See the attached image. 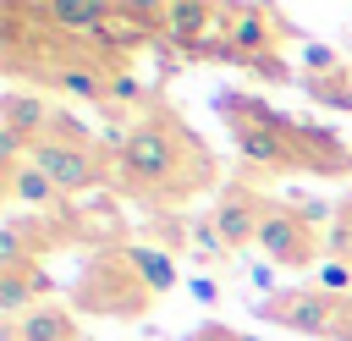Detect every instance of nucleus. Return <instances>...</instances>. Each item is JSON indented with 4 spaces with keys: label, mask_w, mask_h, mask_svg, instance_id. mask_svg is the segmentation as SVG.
I'll use <instances>...</instances> for the list:
<instances>
[{
    "label": "nucleus",
    "mask_w": 352,
    "mask_h": 341,
    "mask_svg": "<svg viewBox=\"0 0 352 341\" xmlns=\"http://www.w3.org/2000/svg\"><path fill=\"white\" fill-rule=\"evenodd\" d=\"M192 297H198V302H214V297H220V286H214L209 275H192Z\"/></svg>",
    "instance_id": "aec40b11"
},
{
    "label": "nucleus",
    "mask_w": 352,
    "mask_h": 341,
    "mask_svg": "<svg viewBox=\"0 0 352 341\" xmlns=\"http://www.w3.org/2000/svg\"><path fill=\"white\" fill-rule=\"evenodd\" d=\"M28 160H33L60 192H88V187L104 182V160H99V148L82 143V138H60V132H50L44 143H33Z\"/></svg>",
    "instance_id": "7ed1b4c3"
},
{
    "label": "nucleus",
    "mask_w": 352,
    "mask_h": 341,
    "mask_svg": "<svg viewBox=\"0 0 352 341\" xmlns=\"http://www.w3.org/2000/svg\"><path fill=\"white\" fill-rule=\"evenodd\" d=\"M104 72H110V66H88V60H66V66H55V72H50V82H55L60 94H72V99H88V104H104Z\"/></svg>",
    "instance_id": "ddd939ff"
},
{
    "label": "nucleus",
    "mask_w": 352,
    "mask_h": 341,
    "mask_svg": "<svg viewBox=\"0 0 352 341\" xmlns=\"http://www.w3.org/2000/svg\"><path fill=\"white\" fill-rule=\"evenodd\" d=\"M104 16H110V6H99V0H50L44 6V22L50 28L82 33V38H99L104 33Z\"/></svg>",
    "instance_id": "9d476101"
},
{
    "label": "nucleus",
    "mask_w": 352,
    "mask_h": 341,
    "mask_svg": "<svg viewBox=\"0 0 352 341\" xmlns=\"http://www.w3.org/2000/svg\"><path fill=\"white\" fill-rule=\"evenodd\" d=\"M11 341H77V324H72V314L38 302V308H28V314L11 324Z\"/></svg>",
    "instance_id": "f8f14e48"
},
{
    "label": "nucleus",
    "mask_w": 352,
    "mask_h": 341,
    "mask_svg": "<svg viewBox=\"0 0 352 341\" xmlns=\"http://www.w3.org/2000/svg\"><path fill=\"white\" fill-rule=\"evenodd\" d=\"M314 292H324V297H352V264L336 253V258H319V270H314Z\"/></svg>",
    "instance_id": "2eb2a0df"
},
{
    "label": "nucleus",
    "mask_w": 352,
    "mask_h": 341,
    "mask_svg": "<svg viewBox=\"0 0 352 341\" xmlns=\"http://www.w3.org/2000/svg\"><path fill=\"white\" fill-rule=\"evenodd\" d=\"M121 264L132 270V280H143L148 297L176 292V264L165 258V248H154V242H126V248H121Z\"/></svg>",
    "instance_id": "1a4fd4ad"
},
{
    "label": "nucleus",
    "mask_w": 352,
    "mask_h": 341,
    "mask_svg": "<svg viewBox=\"0 0 352 341\" xmlns=\"http://www.w3.org/2000/svg\"><path fill=\"white\" fill-rule=\"evenodd\" d=\"M264 209H270V198H258L248 187H220V198L209 209V226L220 231L226 248H253L258 242V226H264Z\"/></svg>",
    "instance_id": "423d86ee"
},
{
    "label": "nucleus",
    "mask_w": 352,
    "mask_h": 341,
    "mask_svg": "<svg viewBox=\"0 0 352 341\" xmlns=\"http://www.w3.org/2000/svg\"><path fill=\"white\" fill-rule=\"evenodd\" d=\"M204 176H209L204 148L170 116L132 121L126 138H121V148H116V182L126 192H192Z\"/></svg>",
    "instance_id": "f257e3e1"
},
{
    "label": "nucleus",
    "mask_w": 352,
    "mask_h": 341,
    "mask_svg": "<svg viewBox=\"0 0 352 341\" xmlns=\"http://www.w3.org/2000/svg\"><path fill=\"white\" fill-rule=\"evenodd\" d=\"M187 341H242V336H236V330H226V324H198Z\"/></svg>",
    "instance_id": "6ab92c4d"
},
{
    "label": "nucleus",
    "mask_w": 352,
    "mask_h": 341,
    "mask_svg": "<svg viewBox=\"0 0 352 341\" xmlns=\"http://www.w3.org/2000/svg\"><path fill=\"white\" fill-rule=\"evenodd\" d=\"M275 22L264 6H226V33L209 44V55H226V60H248V66H264L270 50H275Z\"/></svg>",
    "instance_id": "20e7f679"
},
{
    "label": "nucleus",
    "mask_w": 352,
    "mask_h": 341,
    "mask_svg": "<svg viewBox=\"0 0 352 341\" xmlns=\"http://www.w3.org/2000/svg\"><path fill=\"white\" fill-rule=\"evenodd\" d=\"M192 248H198V258H220L226 253V242H220V231L204 220V226H192Z\"/></svg>",
    "instance_id": "a211bd4d"
},
{
    "label": "nucleus",
    "mask_w": 352,
    "mask_h": 341,
    "mask_svg": "<svg viewBox=\"0 0 352 341\" xmlns=\"http://www.w3.org/2000/svg\"><path fill=\"white\" fill-rule=\"evenodd\" d=\"M264 314H270L275 324L297 330V336H330V330H336V297H324V292H314V286H302V292H280Z\"/></svg>",
    "instance_id": "0eeeda50"
},
{
    "label": "nucleus",
    "mask_w": 352,
    "mask_h": 341,
    "mask_svg": "<svg viewBox=\"0 0 352 341\" xmlns=\"http://www.w3.org/2000/svg\"><path fill=\"white\" fill-rule=\"evenodd\" d=\"M258 248H264V264H275V270H319V236L292 204H270L264 209Z\"/></svg>",
    "instance_id": "f03ea898"
},
{
    "label": "nucleus",
    "mask_w": 352,
    "mask_h": 341,
    "mask_svg": "<svg viewBox=\"0 0 352 341\" xmlns=\"http://www.w3.org/2000/svg\"><path fill=\"white\" fill-rule=\"evenodd\" d=\"M0 126L16 132L28 148L44 143L50 138V104H44V94H6L0 99Z\"/></svg>",
    "instance_id": "6e6552de"
},
{
    "label": "nucleus",
    "mask_w": 352,
    "mask_h": 341,
    "mask_svg": "<svg viewBox=\"0 0 352 341\" xmlns=\"http://www.w3.org/2000/svg\"><path fill=\"white\" fill-rule=\"evenodd\" d=\"M38 292H33V264L22 258V264H6V275H0V308L11 314V319H22V308L33 302Z\"/></svg>",
    "instance_id": "4468645a"
},
{
    "label": "nucleus",
    "mask_w": 352,
    "mask_h": 341,
    "mask_svg": "<svg viewBox=\"0 0 352 341\" xmlns=\"http://www.w3.org/2000/svg\"><path fill=\"white\" fill-rule=\"evenodd\" d=\"M6 192H11V204H28V209H60V198H66L33 160H22L16 170H6Z\"/></svg>",
    "instance_id": "9b49d317"
},
{
    "label": "nucleus",
    "mask_w": 352,
    "mask_h": 341,
    "mask_svg": "<svg viewBox=\"0 0 352 341\" xmlns=\"http://www.w3.org/2000/svg\"><path fill=\"white\" fill-rule=\"evenodd\" d=\"M341 226H352V214H346V220H341ZM341 258H346V264H352V248H346V253H341Z\"/></svg>",
    "instance_id": "4be33fe9"
},
{
    "label": "nucleus",
    "mask_w": 352,
    "mask_h": 341,
    "mask_svg": "<svg viewBox=\"0 0 352 341\" xmlns=\"http://www.w3.org/2000/svg\"><path fill=\"white\" fill-rule=\"evenodd\" d=\"M253 286H264V292H270V286H275V270H270V264H253Z\"/></svg>",
    "instance_id": "412c9836"
},
{
    "label": "nucleus",
    "mask_w": 352,
    "mask_h": 341,
    "mask_svg": "<svg viewBox=\"0 0 352 341\" xmlns=\"http://www.w3.org/2000/svg\"><path fill=\"white\" fill-rule=\"evenodd\" d=\"M160 33L176 44V50H204L209 55V44L226 33V6H209V0H176V6H165V16H160Z\"/></svg>",
    "instance_id": "39448f33"
},
{
    "label": "nucleus",
    "mask_w": 352,
    "mask_h": 341,
    "mask_svg": "<svg viewBox=\"0 0 352 341\" xmlns=\"http://www.w3.org/2000/svg\"><path fill=\"white\" fill-rule=\"evenodd\" d=\"M302 66H308L314 77H330V72L341 77V55H336L330 44H308V50H302Z\"/></svg>",
    "instance_id": "f3484780"
},
{
    "label": "nucleus",
    "mask_w": 352,
    "mask_h": 341,
    "mask_svg": "<svg viewBox=\"0 0 352 341\" xmlns=\"http://www.w3.org/2000/svg\"><path fill=\"white\" fill-rule=\"evenodd\" d=\"M104 104H143V82L126 66H110L104 72Z\"/></svg>",
    "instance_id": "dca6fc26"
}]
</instances>
